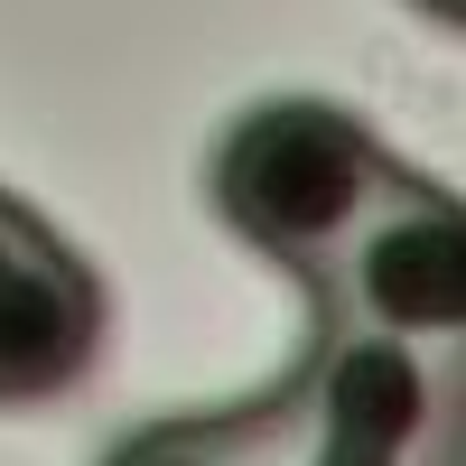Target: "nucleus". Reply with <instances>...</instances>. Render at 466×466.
I'll return each instance as SVG.
<instances>
[{
  "label": "nucleus",
  "instance_id": "obj_1",
  "mask_svg": "<svg viewBox=\"0 0 466 466\" xmlns=\"http://www.w3.org/2000/svg\"><path fill=\"white\" fill-rule=\"evenodd\" d=\"M392 177H401V159L355 112H336L318 94H280V103H252L215 140L206 197L261 261L308 280V270H327L355 243V224L392 197Z\"/></svg>",
  "mask_w": 466,
  "mask_h": 466
},
{
  "label": "nucleus",
  "instance_id": "obj_2",
  "mask_svg": "<svg viewBox=\"0 0 466 466\" xmlns=\"http://www.w3.org/2000/svg\"><path fill=\"white\" fill-rule=\"evenodd\" d=\"M299 289L355 327H382L401 345H430V355L466 364V197L401 168L392 197L355 224V243L327 270H308Z\"/></svg>",
  "mask_w": 466,
  "mask_h": 466
},
{
  "label": "nucleus",
  "instance_id": "obj_3",
  "mask_svg": "<svg viewBox=\"0 0 466 466\" xmlns=\"http://www.w3.org/2000/svg\"><path fill=\"white\" fill-rule=\"evenodd\" d=\"M112 299L66 233L0 187V410L66 401L103 364Z\"/></svg>",
  "mask_w": 466,
  "mask_h": 466
},
{
  "label": "nucleus",
  "instance_id": "obj_4",
  "mask_svg": "<svg viewBox=\"0 0 466 466\" xmlns=\"http://www.w3.org/2000/svg\"><path fill=\"white\" fill-rule=\"evenodd\" d=\"M103 466H280V457L261 448V430L233 401V410H206V420H159V430L122 439Z\"/></svg>",
  "mask_w": 466,
  "mask_h": 466
},
{
  "label": "nucleus",
  "instance_id": "obj_5",
  "mask_svg": "<svg viewBox=\"0 0 466 466\" xmlns=\"http://www.w3.org/2000/svg\"><path fill=\"white\" fill-rule=\"evenodd\" d=\"M430 19H448V28H466V0H420Z\"/></svg>",
  "mask_w": 466,
  "mask_h": 466
}]
</instances>
